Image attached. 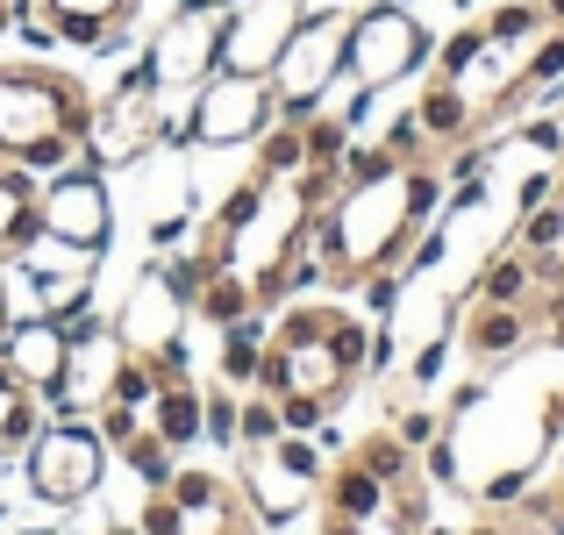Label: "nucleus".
<instances>
[{
    "instance_id": "nucleus-1",
    "label": "nucleus",
    "mask_w": 564,
    "mask_h": 535,
    "mask_svg": "<svg viewBox=\"0 0 564 535\" xmlns=\"http://www.w3.org/2000/svg\"><path fill=\"white\" fill-rule=\"evenodd\" d=\"M436 200H443L436 157H393L365 178H344L329 207L315 215V236H307L315 279L322 286H365L379 272H408V250L422 243Z\"/></svg>"
},
{
    "instance_id": "nucleus-2",
    "label": "nucleus",
    "mask_w": 564,
    "mask_h": 535,
    "mask_svg": "<svg viewBox=\"0 0 564 535\" xmlns=\"http://www.w3.org/2000/svg\"><path fill=\"white\" fill-rule=\"evenodd\" d=\"M372 371V329H365L350 307L336 301H286L272 321H264V364H258V385L279 407L286 428H322L350 393L358 379Z\"/></svg>"
},
{
    "instance_id": "nucleus-3",
    "label": "nucleus",
    "mask_w": 564,
    "mask_h": 535,
    "mask_svg": "<svg viewBox=\"0 0 564 535\" xmlns=\"http://www.w3.org/2000/svg\"><path fill=\"white\" fill-rule=\"evenodd\" d=\"M94 143V94L65 65L0 57V157L29 172H65Z\"/></svg>"
},
{
    "instance_id": "nucleus-4",
    "label": "nucleus",
    "mask_w": 564,
    "mask_h": 535,
    "mask_svg": "<svg viewBox=\"0 0 564 535\" xmlns=\"http://www.w3.org/2000/svg\"><path fill=\"white\" fill-rule=\"evenodd\" d=\"M137 528L143 535H264L243 479L207 471V465H172V479L151 485Z\"/></svg>"
},
{
    "instance_id": "nucleus-5",
    "label": "nucleus",
    "mask_w": 564,
    "mask_h": 535,
    "mask_svg": "<svg viewBox=\"0 0 564 535\" xmlns=\"http://www.w3.org/2000/svg\"><path fill=\"white\" fill-rule=\"evenodd\" d=\"M350 57V8H307V22L293 29V43L272 65V94H279V122H307L329 100V86L344 79Z\"/></svg>"
},
{
    "instance_id": "nucleus-6",
    "label": "nucleus",
    "mask_w": 564,
    "mask_h": 535,
    "mask_svg": "<svg viewBox=\"0 0 564 535\" xmlns=\"http://www.w3.org/2000/svg\"><path fill=\"white\" fill-rule=\"evenodd\" d=\"M422 65H429V29L414 22L400 0H379V8L350 14V57H344V72H350L358 94H386V86H400L408 72H422Z\"/></svg>"
},
{
    "instance_id": "nucleus-7",
    "label": "nucleus",
    "mask_w": 564,
    "mask_h": 535,
    "mask_svg": "<svg viewBox=\"0 0 564 535\" xmlns=\"http://www.w3.org/2000/svg\"><path fill=\"white\" fill-rule=\"evenodd\" d=\"M236 457H243V465H236V479H243L258 522H293V514L322 493V471H329V465H322V450L301 436V428L258 443V450H236Z\"/></svg>"
},
{
    "instance_id": "nucleus-8",
    "label": "nucleus",
    "mask_w": 564,
    "mask_h": 535,
    "mask_svg": "<svg viewBox=\"0 0 564 535\" xmlns=\"http://www.w3.org/2000/svg\"><path fill=\"white\" fill-rule=\"evenodd\" d=\"M272 122H279L272 79H258V72H207L200 94H193V114H186V143L229 151V143H258Z\"/></svg>"
},
{
    "instance_id": "nucleus-9",
    "label": "nucleus",
    "mask_w": 564,
    "mask_h": 535,
    "mask_svg": "<svg viewBox=\"0 0 564 535\" xmlns=\"http://www.w3.org/2000/svg\"><path fill=\"white\" fill-rule=\"evenodd\" d=\"M22 457H29V493L51 500V507H79V500L100 485V471H108V443H100V428L72 422V414H57L51 428H36Z\"/></svg>"
},
{
    "instance_id": "nucleus-10",
    "label": "nucleus",
    "mask_w": 564,
    "mask_h": 535,
    "mask_svg": "<svg viewBox=\"0 0 564 535\" xmlns=\"http://www.w3.org/2000/svg\"><path fill=\"white\" fill-rule=\"evenodd\" d=\"M158 137H172L165 94H158L151 65H137L108 100H94V143H86V157H100V165H137Z\"/></svg>"
},
{
    "instance_id": "nucleus-11",
    "label": "nucleus",
    "mask_w": 564,
    "mask_h": 535,
    "mask_svg": "<svg viewBox=\"0 0 564 535\" xmlns=\"http://www.w3.org/2000/svg\"><path fill=\"white\" fill-rule=\"evenodd\" d=\"M301 22H307V0H236V8H221L215 72H258V79H272L279 51L293 43Z\"/></svg>"
},
{
    "instance_id": "nucleus-12",
    "label": "nucleus",
    "mask_w": 564,
    "mask_h": 535,
    "mask_svg": "<svg viewBox=\"0 0 564 535\" xmlns=\"http://www.w3.org/2000/svg\"><path fill=\"white\" fill-rule=\"evenodd\" d=\"M143 0H29L22 22L43 43H72V51H115L137 29Z\"/></svg>"
},
{
    "instance_id": "nucleus-13",
    "label": "nucleus",
    "mask_w": 564,
    "mask_h": 535,
    "mask_svg": "<svg viewBox=\"0 0 564 535\" xmlns=\"http://www.w3.org/2000/svg\"><path fill=\"white\" fill-rule=\"evenodd\" d=\"M43 236L65 250H86V258L108 243V186L94 165H65L43 186Z\"/></svg>"
},
{
    "instance_id": "nucleus-14",
    "label": "nucleus",
    "mask_w": 564,
    "mask_h": 535,
    "mask_svg": "<svg viewBox=\"0 0 564 535\" xmlns=\"http://www.w3.org/2000/svg\"><path fill=\"white\" fill-rule=\"evenodd\" d=\"M129 357V336L115 321H72V364L51 407L57 414H100V400L115 393V371Z\"/></svg>"
},
{
    "instance_id": "nucleus-15",
    "label": "nucleus",
    "mask_w": 564,
    "mask_h": 535,
    "mask_svg": "<svg viewBox=\"0 0 564 535\" xmlns=\"http://www.w3.org/2000/svg\"><path fill=\"white\" fill-rule=\"evenodd\" d=\"M215 51H221V14L215 8H180L165 29H158L151 43V79L158 94H180V86H200L207 72H215Z\"/></svg>"
},
{
    "instance_id": "nucleus-16",
    "label": "nucleus",
    "mask_w": 564,
    "mask_h": 535,
    "mask_svg": "<svg viewBox=\"0 0 564 535\" xmlns=\"http://www.w3.org/2000/svg\"><path fill=\"white\" fill-rule=\"evenodd\" d=\"M0 357H8V371H14V379H22L36 400H57V385H65V364H72V321H57V315L8 321V336H0Z\"/></svg>"
},
{
    "instance_id": "nucleus-17",
    "label": "nucleus",
    "mask_w": 564,
    "mask_h": 535,
    "mask_svg": "<svg viewBox=\"0 0 564 535\" xmlns=\"http://www.w3.org/2000/svg\"><path fill=\"white\" fill-rule=\"evenodd\" d=\"M36 236H43V186H36V172L0 157V272L22 264L29 250H36Z\"/></svg>"
},
{
    "instance_id": "nucleus-18",
    "label": "nucleus",
    "mask_w": 564,
    "mask_h": 535,
    "mask_svg": "<svg viewBox=\"0 0 564 535\" xmlns=\"http://www.w3.org/2000/svg\"><path fill=\"white\" fill-rule=\"evenodd\" d=\"M536 315L529 307H494V301H465V321H457V343H465L471 364H508L514 350L529 343Z\"/></svg>"
},
{
    "instance_id": "nucleus-19",
    "label": "nucleus",
    "mask_w": 564,
    "mask_h": 535,
    "mask_svg": "<svg viewBox=\"0 0 564 535\" xmlns=\"http://www.w3.org/2000/svg\"><path fill=\"white\" fill-rule=\"evenodd\" d=\"M43 428V400L29 393L22 379L8 371V357H0V457H14V450H29V436Z\"/></svg>"
},
{
    "instance_id": "nucleus-20",
    "label": "nucleus",
    "mask_w": 564,
    "mask_h": 535,
    "mask_svg": "<svg viewBox=\"0 0 564 535\" xmlns=\"http://www.w3.org/2000/svg\"><path fill=\"white\" fill-rule=\"evenodd\" d=\"M529 293H536V264H529V250H500V258L479 272L471 301H494V307H529ZM529 315H536V307H529Z\"/></svg>"
},
{
    "instance_id": "nucleus-21",
    "label": "nucleus",
    "mask_w": 564,
    "mask_h": 535,
    "mask_svg": "<svg viewBox=\"0 0 564 535\" xmlns=\"http://www.w3.org/2000/svg\"><path fill=\"white\" fill-rule=\"evenodd\" d=\"M258 364H264V321L243 315L221 329V385H236V393H250L258 385Z\"/></svg>"
},
{
    "instance_id": "nucleus-22",
    "label": "nucleus",
    "mask_w": 564,
    "mask_h": 535,
    "mask_svg": "<svg viewBox=\"0 0 564 535\" xmlns=\"http://www.w3.org/2000/svg\"><path fill=\"white\" fill-rule=\"evenodd\" d=\"M301 165H307V137H301V122H272V129L258 137V165H250V172H258V178H293Z\"/></svg>"
},
{
    "instance_id": "nucleus-23",
    "label": "nucleus",
    "mask_w": 564,
    "mask_h": 535,
    "mask_svg": "<svg viewBox=\"0 0 564 535\" xmlns=\"http://www.w3.org/2000/svg\"><path fill=\"white\" fill-rule=\"evenodd\" d=\"M286 436V422H279V407L264 393H243L236 400V450H258V443Z\"/></svg>"
},
{
    "instance_id": "nucleus-24",
    "label": "nucleus",
    "mask_w": 564,
    "mask_h": 535,
    "mask_svg": "<svg viewBox=\"0 0 564 535\" xmlns=\"http://www.w3.org/2000/svg\"><path fill=\"white\" fill-rule=\"evenodd\" d=\"M564 243V200L551 193L543 207H529L522 215V236H514V250H557Z\"/></svg>"
},
{
    "instance_id": "nucleus-25",
    "label": "nucleus",
    "mask_w": 564,
    "mask_h": 535,
    "mask_svg": "<svg viewBox=\"0 0 564 535\" xmlns=\"http://www.w3.org/2000/svg\"><path fill=\"white\" fill-rule=\"evenodd\" d=\"M536 428H543V436H564V385H557V393H543V414H536Z\"/></svg>"
},
{
    "instance_id": "nucleus-26",
    "label": "nucleus",
    "mask_w": 564,
    "mask_h": 535,
    "mask_svg": "<svg viewBox=\"0 0 564 535\" xmlns=\"http://www.w3.org/2000/svg\"><path fill=\"white\" fill-rule=\"evenodd\" d=\"M22 8H29V0H0V36H8V29L22 22Z\"/></svg>"
},
{
    "instance_id": "nucleus-27",
    "label": "nucleus",
    "mask_w": 564,
    "mask_h": 535,
    "mask_svg": "<svg viewBox=\"0 0 564 535\" xmlns=\"http://www.w3.org/2000/svg\"><path fill=\"white\" fill-rule=\"evenodd\" d=\"M543 321H551V350H564V307H551Z\"/></svg>"
},
{
    "instance_id": "nucleus-28",
    "label": "nucleus",
    "mask_w": 564,
    "mask_h": 535,
    "mask_svg": "<svg viewBox=\"0 0 564 535\" xmlns=\"http://www.w3.org/2000/svg\"><path fill=\"white\" fill-rule=\"evenodd\" d=\"M536 8H543V22H551V29H564V0H536Z\"/></svg>"
},
{
    "instance_id": "nucleus-29",
    "label": "nucleus",
    "mask_w": 564,
    "mask_h": 535,
    "mask_svg": "<svg viewBox=\"0 0 564 535\" xmlns=\"http://www.w3.org/2000/svg\"><path fill=\"white\" fill-rule=\"evenodd\" d=\"M8 321H14V315H8V279H0V336H8Z\"/></svg>"
},
{
    "instance_id": "nucleus-30",
    "label": "nucleus",
    "mask_w": 564,
    "mask_h": 535,
    "mask_svg": "<svg viewBox=\"0 0 564 535\" xmlns=\"http://www.w3.org/2000/svg\"><path fill=\"white\" fill-rule=\"evenodd\" d=\"M180 8H215L221 14V8H236V0H180Z\"/></svg>"
},
{
    "instance_id": "nucleus-31",
    "label": "nucleus",
    "mask_w": 564,
    "mask_h": 535,
    "mask_svg": "<svg viewBox=\"0 0 564 535\" xmlns=\"http://www.w3.org/2000/svg\"><path fill=\"white\" fill-rule=\"evenodd\" d=\"M557 200H564V165H557Z\"/></svg>"
}]
</instances>
